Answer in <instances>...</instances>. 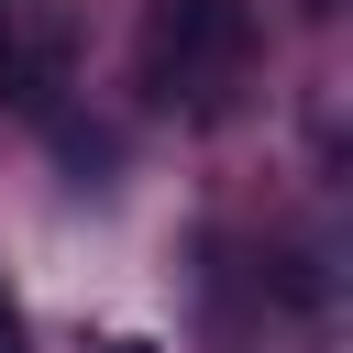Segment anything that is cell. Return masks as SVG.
I'll use <instances>...</instances> for the list:
<instances>
[{"instance_id":"obj_3","label":"cell","mask_w":353,"mask_h":353,"mask_svg":"<svg viewBox=\"0 0 353 353\" xmlns=\"http://www.w3.org/2000/svg\"><path fill=\"white\" fill-rule=\"evenodd\" d=\"M0 353H33V331H22V309H11V287H0Z\"/></svg>"},{"instance_id":"obj_2","label":"cell","mask_w":353,"mask_h":353,"mask_svg":"<svg viewBox=\"0 0 353 353\" xmlns=\"http://www.w3.org/2000/svg\"><path fill=\"white\" fill-rule=\"evenodd\" d=\"M0 88H22V0H0Z\"/></svg>"},{"instance_id":"obj_1","label":"cell","mask_w":353,"mask_h":353,"mask_svg":"<svg viewBox=\"0 0 353 353\" xmlns=\"http://www.w3.org/2000/svg\"><path fill=\"white\" fill-rule=\"evenodd\" d=\"M232 66H243V11L232 0H165L143 22V88L154 99H221Z\"/></svg>"},{"instance_id":"obj_4","label":"cell","mask_w":353,"mask_h":353,"mask_svg":"<svg viewBox=\"0 0 353 353\" xmlns=\"http://www.w3.org/2000/svg\"><path fill=\"white\" fill-rule=\"evenodd\" d=\"M99 353H154V342H99Z\"/></svg>"}]
</instances>
